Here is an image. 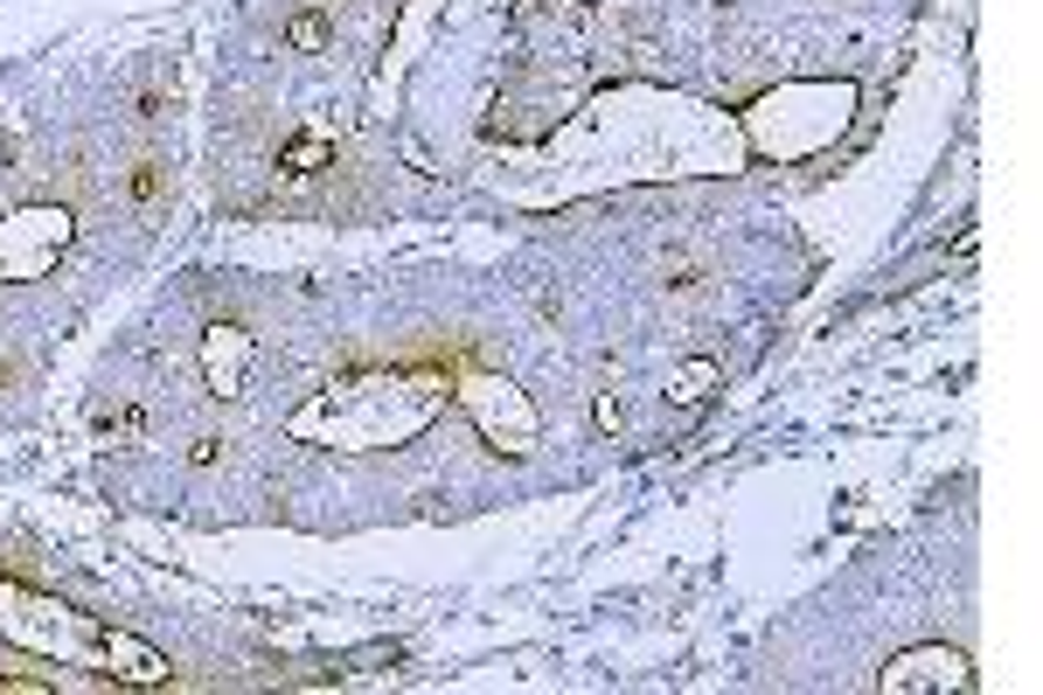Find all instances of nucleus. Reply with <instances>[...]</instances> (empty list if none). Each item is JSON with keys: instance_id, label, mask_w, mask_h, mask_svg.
Here are the masks:
<instances>
[{"instance_id": "nucleus-10", "label": "nucleus", "mask_w": 1043, "mask_h": 695, "mask_svg": "<svg viewBox=\"0 0 1043 695\" xmlns=\"http://www.w3.org/2000/svg\"><path fill=\"white\" fill-rule=\"evenodd\" d=\"M592 418H598V431H613V439H619V424H626L613 397H598V404H592Z\"/></svg>"}, {"instance_id": "nucleus-9", "label": "nucleus", "mask_w": 1043, "mask_h": 695, "mask_svg": "<svg viewBox=\"0 0 1043 695\" xmlns=\"http://www.w3.org/2000/svg\"><path fill=\"white\" fill-rule=\"evenodd\" d=\"M56 688V674H0V695H43Z\"/></svg>"}, {"instance_id": "nucleus-4", "label": "nucleus", "mask_w": 1043, "mask_h": 695, "mask_svg": "<svg viewBox=\"0 0 1043 695\" xmlns=\"http://www.w3.org/2000/svg\"><path fill=\"white\" fill-rule=\"evenodd\" d=\"M244 369H251V334L237 321H216L202 334V375H209V397H237Z\"/></svg>"}, {"instance_id": "nucleus-6", "label": "nucleus", "mask_w": 1043, "mask_h": 695, "mask_svg": "<svg viewBox=\"0 0 1043 695\" xmlns=\"http://www.w3.org/2000/svg\"><path fill=\"white\" fill-rule=\"evenodd\" d=\"M716 375H724L716 362H689V369L675 375V404H703L710 390H716Z\"/></svg>"}, {"instance_id": "nucleus-1", "label": "nucleus", "mask_w": 1043, "mask_h": 695, "mask_svg": "<svg viewBox=\"0 0 1043 695\" xmlns=\"http://www.w3.org/2000/svg\"><path fill=\"white\" fill-rule=\"evenodd\" d=\"M0 640H14V647H28V654H63V661H84V668L111 674V682H140V688L175 682L167 654L140 647V640L119 633V626H98V619L56 606V598L14 585V577H0Z\"/></svg>"}, {"instance_id": "nucleus-8", "label": "nucleus", "mask_w": 1043, "mask_h": 695, "mask_svg": "<svg viewBox=\"0 0 1043 695\" xmlns=\"http://www.w3.org/2000/svg\"><path fill=\"white\" fill-rule=\"evenodd\" d=\"M286 43H293V49H328V14H293V22H286Z\"/></svg>"}, {"instance_id": "nucleus-5", "label": "nucleus", "mask_w": 1043, "mask_h": 695, "mask_svg": "<svg viewBox=\"0 0 1043 695\" xmlns=\"http://www.w3.org/2000/svg\"><path fill=\"white\" fill-rule=\"evenodd\" d=\"M328 160H334V140H328V133H299L286 154H278V175H286V181H307V175H320Z\"/></svg>"}, {"instance_id": "nucleus-7", "label": "nucleus", "mask_w": 1043, "mask_h": 695, "mask_svg": "<svg viewBox=\"0 0 1043 695\" xmlns=\"http://www.w3.org/2000/svg\"><path fill=\"white\" fill-rule=\"evenodd\" d=\"M161 188H167V167H161V160H140V167L126 175V195H132V202H161Z\"/></svg>"}, {"instance_id": "nucleus-2", "label": "nucleus", "mask_w": 1043, "mask_h": 695, "mask_svg": "<svg viewBox=\"0 0 1043 695\" xmlns=\"http://www.w3.org/2000/svg\"><path fill=\"white\" fill-rule=\"evenodd\" d=\"M78 237V216L63 202H35V209L0 216V286H28V278H49L56 257L70 251Z\"/></svg>"}, {"instance_id": "nucleus-11", "label": "nucleus", "mask_w": 1043, "mask_h": 695, "mask_svg": "<svg viewBox=\"0 0 1043 695\" xmlns=\"http://www.w3.org/2000/svg\"><path fill=\"white\" fill-rule=\"evenodd\" d=\"M188 459H195V466H216V459H223V439H195V445H188Z\"/></svg>"}, {"instance_id": "nucleus-3", "label": "nucleus", "mask_w": 1043, "mask_h": 695, "mask_svg": "<svg viewBox=\"0 0 1043 695\" xmlns=\"http://www.w3.org/2000/svg\"><path fill=\"white\" fill-rule=\"evenodd\" d=\"M884 688H974V668H967L960 647H904L898 661L884 668Z\"/></svg>"}]
</instances>
